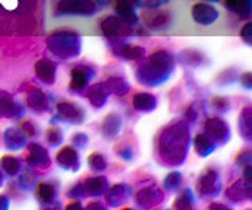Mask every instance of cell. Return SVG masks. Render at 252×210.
<instances>
[{"instance_id": "4", "label": "cell", "mask_w": 252, "mask_h": 210, "mask_svg": "<svg viewBox=\"0 0 252 210\" xmlns=\"http://www.w3.org/2000/svg\"><path fill=\"white\" fill-rule=\"evenodd\" d=\"M98 10L99 6L94 0H60L54 16H93Z\"/></svg>"}, {"instance_id": "50", "label": "cell", "mask_w": 252, "mask_h": 210, "mask_svg": "<svg viewBox=\"0 0 252 210\" xmlns=\"http://www.w3.org/2000/svg\"><path fill=\"white\" fill-rule=\"evenodd\" d=\"M94 2H96L98 6H106L107 3H110V0H94Z\"/></svg>"}, {"instance_id": "1", "label": "cell", "mask_w": 252, "mask_h": 210, "mask_svg": "<svg viewBox=\"0 0 252 210\" xmlns=\"http://www.w3.org/2000/svg\"><path fill=\"white\" fill-rule=\"evenodd\" d=\"M189 147H191V133L185 120L172 122L165 127L158 139V155L164 165L178 168L186 161Z\"/></svg>"}, {"instance_id": "15", "label": "cell", "mask_w": 252, "mask_h": 210, "mask_svg": "<svg viewBox=\"0 0 252 210\" xmlns=\"http://www.w3.org/2000/svg\"><path fill=\"white\" fill-rule=\"evenodd\" d=\"M82 183V190H84V196L89 198H101L104 196L106 191L109 190V180L102 175H93L85 178L81 182Z\"/></svg>"}, {"instance_id": "43", "label": "cell", "mask_w": 252, "mask_h": 210, "mask_svg": "<svg viewBox=\"0 0 252 210\" xmlns=\"http://www.w3.org/2000/svg\"><path fill=\"white\" fill-rule=\"evenodd\" d=\"M213 105H215L216 109L222 111V112L228 111V101L225 98H215V100H213Z\"/></svg>"}, {"instance_id": "21", "label": "cell", "mask_w": 252, "mask_h": 210, "mask_svg": "<svg viewBox=\"0 0 252 210\" xmlns=\"http://www.w3.org/2000/svg\"><path fill=\"white\" fill-rule=\"evenodd\" d=\"M3 144L8 150L18 152L24 149L27 144V138L24 136V133L19 128H6L3 133Z\"/></svg>"}, {"instance_id": "6", "label": "cell", "mask_w": 252, "mask_h": 210, "mask_svg": "<svg viewBox=\"0 0 252 210\" xmlns=\"http://www.w3.org/2000/svg\"><path fill=\"white\" fill-rule=\"evenodd\" d=\"M205 135H207L213 142L218 145H224L230 141V127L222 117H210L205 122Z\"/></svg>"}, {"instance_id": "28", "label": "cell", "mask_w": 252, "mask_h": 210, "mask_svg": "<svg viewBox=\"0 0 252 210\" xmlns=\"http://www.w3.org/2000/svg\"><path fill=\"white\" fill-rule=\"evenodd\" d=\"M225 199H228L232 204H240L244 199H249L246 188H244V183L243 180H236L235 183H232L228 188L225 190Z\"/></svg>"}, {"instance_id": "23", "label": "cell", "mask_w": 252, "mask_h": 210, "mask_svg": "<svg viewBox=\"0 0 252 210\" xmlns=\"http://www.w3.org/2000/svg\"><path fill=\"white\" fill-rule=\"evenodd\" d=\"M122 127H123V120L118 114L112 112L106 115V119L102 120L101 123V133L106 139H114L118 136V133L122 131Z\"/></svg>"}, {"instance_id": "17", "label": "cell", "mask_w": 252, "mask_h": 210, "mask_svg": "<svg viewBox=\"0 0 252 210\" xmlns=\"http://www.w3.org/2000/svg\"><path fill=\"white\" fill-rule=\"evenodd\" d=\"M35 74L41 82L52 85L55 82V76H57V64L51 59H39L35 64Z\"/></svg>"}, {"instance_id": "22", "label": "cell", "mask_w": 252, "mask_h": 210, "mask_svg": "<svg viewBox=\"0 0 252 210\" xmlns=\"http://www.w3.org/2000/svg\"><path fill=\"white\" fill-rule=\"evenodd\" d=\"M35 196L41 206H44V207L52 206L55 198H57V185L52 183V182L38 183L36 188H35Z\"/></svg>"}, {"instance_id": "5", "label": "cell", "mask_w": 252, "mask_h": 210, "mask_svg": "<svg viewBox=\"0 0 252 210\" xmlns=\"http://www.w3.org/2000/svg\"><path fill=\"white\" fill-rule=\"evenodd\" d=\"M222 190V182H220L219 173L215 169H207L197 180V194L200 198H216Z\"/></svg>"}, {"instance_id": "3", "label": "cell", "mask_w": 252, "mask_h": 210, "mask_svg": "<svg viewBox=\"0 0 252 210\" xmlns=\"http://www.w3.org/2000/svg\"><path fill=\"white\" fill-rule=\"evenodd\" d=\"M47 48L59 59L69 60L81 54L82 40L73 30L59 29L47 36Z\"/></svg>"}, {"instance_id": "45", "label": "cell", "mask_w": 252, "mask_h": 210, "mask_svg": "<svg viewBox=\"0 0 252 210\" xmlns=\"http://www.w3.org/2000/svg\"><path fill=\"white\" fill-rule=\"evenodd\" d=\"M252 74L251 73H244L243 76H241V84L244 85V89H248V90H251L252 89Z\"/></svg>"}, {"instance_id": "12", "label": "cell", "mask_w": 252, "mask_h": 210, "mask_svg": "<svg viewBox=\"0 0 252 210\" xmlns=\"http://www.w3.org/2000/svg\"><path fill=\"white\" fill-rule=\"evenodd\" d=\"M26 161L30 168H36V169H47L51 166V157L47 153L46 147H43L38 142L29 144Z\"/></svg>"}, {"instance_id": "35", "label": "cell", "mask_w": 252, "mask_h": 210, "mask_svg": "<svg viewBox=\"0 0 252 210\" xmlns=\"http://www.w3.org/2000/svg\"><path fill=\"white\" fill-rule=\"evenodd\" d=\"M46 141L47 144H49L51 147H59L62 145L63 142V133H62V130L57 128V127H52L46 131Z\"/></svg>"}, {"instance_id": "48", "label": "cell", "mask_w": 252, "mask_h": 210, "mask_svg": "<svg viewBox=\"0 0 252 210\" xmlns=\"http://www.w3.org/2000/svg\"><path fill=\"white\" fill-rule=\"evenodd\" d=\"M65 209H68V210H71V209H82V204H81V202H79V201H76V202H69V204L65 207Z\"/></svg>"}, {"instance_id": "11", "label": "cell", "mask_w": 252, "mask_h": 210, "mask_svg": "<svg viewBox=\"0 0 252 210\" xmlns=\"http://www.w3.org/2000/svg\"><path fill=\"white\" fill-rule=\"evenodd\" d=\"M136 204L142 209H150V207H155V206H159L161 202L164 201V193L162 190H159L155 183L152 185H147L144 188H140L136 196Z\"/></svg>"}, {"instance_id": "37", "label": "cell", "mask_w": 252, "mask_h": 210, "mask_svg": "<svg viewBox=\"0 0 252 210\" xmlns=\"http://www.w3.org/2000/svg\"><path fill=\"white\" fill-rule=\"evenodd\" d=\"M21 178H19V182H21V186L22 188H26V190H30L32 186H33L35 183H36V180H35V175L32 174V173H29V171H26V173H22L21 171Z\"/></svg>"}, {"instance_id": "47", "label": "cell", "mask_w": 252, "mask_h": 210, "mask_svg": "<svg viewBox=\"0 0 252 210\" xmlns=\"http://www.w3.org/2000/svg\"><path fill=\"white\" fill-rule=\"evenodd\" d=\"M208 209H211V210H227V209H230V207H227V206H224V204H215V202H213V204H210V207Z\"/></svg>"}, {"instance_id": "18", "label": "cell", "mask_w": 252, "mask_h": 210, "mask_svg": "<svg viewBox=\"0 0 252 210\" xmlns=\"http://www.w3.org/2000/svg\"><path fill=\"white\" fill-rule=\"evenodd\" d=\"M131 188L126 183H117L106 191V204L109 207H120L128 201Z\"/></svg>"}, {"instance_id": "33", "label": "cell", "mask_w": 252, "mask_h": 210, "mask_svg": "<svg viewBox=\"0 0 252 210\" xmlns=\"http://www.w3.org/2000/svg\"><path fill=\"white\" fill-rule=\"evenodd\" d=\"M183 185V175L178 171H170L164 178V188L170 193H177Z\"/></svg>"}, {"instance_id": "41", "label": "cell", "mask_w": 252, "mask_h": 210, "mask_svg": "<svg viewBox=\"0 0 252 210\" xmlns=\"http://www.w3.org/2000/svg\"><path fill=\"white\" fill-rule=\"evenodd\" d=\"M240 36L243 38L244 41H246L248 44H251L252 43V22H246L243 27H241V30H240Z\"/></svg>"}, {"instance_id": "13", "label": "cell", "mask_w": 252, "mask_h": 210, "mask_svg": "<svg viewBox=\"0 0 252 210\" xmlns=\"http://www.w3.org/2000/svg\"><path fill=\"white\" fill-rule=\"evenodd\" d=\"M55 163L65 171H73L77 173L81 169V158H79V152L74 149V145H65L59 150Z\"/></svg>"}, {"instance_id": "27", "label": "cell", "mask_w": 252, "mask_h": 210, "mask_svg": "<svg viewBox=\"0 0 252 210\" xmlns=\"http://www.w3.org/2000/svg\"><path fill=\"white\" fill-rule=\"evenodd\" d=\"M194 150L197 152V155L199 157H202V158H205V157H208V155H211L213 152L216 150V144L211 141V139L207 136V135H197L195 138H194Z\"/></svg>"}, {"instance_id": "2", "label": "cell", "mask_w": 252, "mask_h": 210, "mask_svg": "<svg viewBox=\"0 0 252 210\" xmlns=\"http://www.w3.org/2000/svg\"><path fill=\"white\" fill-rule=\"evenodd\" d=\"M173 71H175V59L169 51L162 49L142 60L136 70V77L140 84L156 87L167 82Z\"/></svg>"}, {"instance_id": "38", "label": "cell", "mask_w": 252, "mask_h": 210, "mask_svg": "<svg viewBox=\"0 0 252 210\" xmlns=\"http://www.w3.org/2000/svg\"><path fill=\"white\" fill-rule=\"evenodd\" d=\"M117 155L120 157L122 160H126V161H131L132 157H134V152L132 149L128 145V144H122L120 147L117 149Z\"/></svg>"}, {"instance_id": "40", "label": "cell", "mask_w": 252, "mask_h": 210, "mask_svg": "<svg viewBox=\"0 0 252 210\" xmlns=\"http://www.w3.org/2000/svg\"><path fill=\"white\" fill-rule=\"evenodd\" d=\"M251 150H243L238 153V158H236V165H238L240 168H244V166H249L252 163V157H251Z\"/></svg>"}, {"instance_id": "9", "label": "cell", "mask_w": 252, "mask_h": 210, "mask_svg": "<svg viewBox=\"0 0 252 210\" xmlns=\"http://www.w3.org/2000/svg\"><path fill=\"white\" fill-rule=\"evenodd\" d=\"M26 114V106L16 101L10 93L0 90V117H6L10 120H19Z\"/></svg>"}, {"instance_id": "30", "label": "cell", "mask_w": 252, "mask_h": 210, "mask_svg": "<svg viewBox=\"0 0 252 210\" xmlns=\"http://www.w3.org/2000/svg\"><path fill=\"white\" fill-rule=\"evenodd\" d=\"M104 85H106V89L109 90L110 95L114 93V95L122 97L129 90V84L125 77H109V79L104 82Z\"/></svg>"}, {"instance_id": "36", "label": "cell", "mask_w": 252, "mask_h": 210, "mask_svg": "<svg viewBox=\"0 0 252 210\" xmlns=\"http://www.w3.org/2000/svg\"><path fill=\"white\" fill-rule=\"evenodd\" d=\"M19 130L24 133V136L26 138H35V136H38V128H36V125L32 120H22L21 123H19Z\"/></svg>"}, {"instance_id": "16", "label": "cell", "mask_w": 252, "mask_h": 210, "mask_svg": "<svg viewBox=\"0 0 252 210\" xmlns=\"http://www.w3.org/2000/svg\"><path fill=\"white\" fill-rule=\"evenodd\" d=\"M57 112L62 120H66L71 123H82L85 119V112L79 105L71 103V101H59L57 103Z\"/></svg>"}, {"instance_id": "49", "label": "cell", "mask_w": 252, "mask_h": 210, "mask_svg": "<svg viewBox=\"0 0 252 210\" xmlns=\"http://www.w3.org/2000/svg\"><path fill=\"white\" fill-rule=\"evenodd\" d=\"M87 209H104V207H102L101 202H90V204H87Z\"/></svg>"}, {"instance_id": "24", "label": "cell", "mask_w": 252, "mask_h": 210, "mask_svg": "<svg viewBox=\"0 0 252 210\" xmlns=\"http://www.w3.org/2000/svg\"><path fill=\"white\" fill-rule=\"evenodd\" d=\"M132 106L137 112H152L158 106V98L148 92H140L134 95Z\"/></svg>"}, {"instance_id": "14", "label": "cell", "mask_w": 252, "mask_h": 210, "mask_svg": "<svg viewBox=\"0 0 252 210\" xmlns=\"http://www.w3.org/2000/svg\"><path fill=\"white\" fill-rule=\"evenodd\" d=\"M26 105L35 114H43L46 111H49V98L38 87L29 89V92L26 93Z\"/></svg>"}, {"instance_id": "51", "label": "cell", "mask_w": 252, "mask_h": 210, "mask_svg": "<svg viewBox=\"0 0 252 210\" xmlns=\"http://www.w3.org/2000/svg\"><path fill=\"white\" fill-rule=\"evenodd\" d=\"M5 183V174L2 173V169H0V186H3Z\"/></svg>"}, {"instance_id": "19", "label": "cell", "mask_w": 252, "mask_h": 210, "mask_svg": "<svg viewBox=\"0 0 252 210\" xmlns=\"http://www.w3.org/2000/svg\"><path fill=\"white\" fill-rule=\"evenodd\" d=\"M136 2L134 0H115L114 11L117 16H120L129 26H134L139 22V16L136 14Z\"/></svg>"}, {"instance_id": "8", "label": "cell", "mask_w": 252, "mask_h": 210, "mask_svg": "<svg viewBox=\"0 0 252 210\" xmlns=\"http://www.w3.org/2000/svg\"><path fill=\"white\" fill-rule=\"evenodd\" d=\"M96 71L94 68L89 67V65H76L71 68V77H69V90L79 93L84 92L87 87H89V82L94 77Z\"/></svg>"}, {"instance_id": "44", "label": "cell", "mask_w": 252, "mask_h": 210, "mask_svg": "<svg viewBox=\"0 0 252 210\" xmlns=\"http://www.w3.org/2000/svg\"><path fill=\"white\" fill-rule=\"evenodd\" d=\"M197 117H199V114H197L194 111L192 106H189L188 109L185 111V122H189V123H194L197 120Z\"/></svg>"}, {"instance_id": "46", "label": "cell", "mask_w": 252, "mask_h": 210, "mask_svg": "<svg viewBox=\"0 0 252 210\" xmlns=\"http://www.w3.org/2000/svg\"><path fill=\"white\" fill-rule=\"evenodd\" d=\"M8 207H10V198L0 194V210H6Z\"/></svg>"}, {"instance_id": "26", "label": "cell", "mask_w": 252, "mask_h": 210, "mask_svg": "<svg viewBox=\"0 0 252 210\" xmlns=\"http://www.w3.org/2000/svg\"><path fill=\"white\" fill-rule=\"evenodd\" d=\"M224 6L235 14H238L241 19L251 18V0H224Z\"/></svg>"}, {"instance_id": "10", "label": "cell", "mask_w": 252, "mask_h": 210, "mask_svg": "<svg viewBox=\"0 0 252 210\" xmlns=\"http://www.w3.org/2000/svg\"><path fill=\"white\" fill-rule=\"evenodd\" d=\"M191 16L199 26H211L219 19V11L210 2H197L191 10Z\"/></svg>"}, {"instance_id": "31", "label": "cell", "mask_w": 252, "mask_h": 210, "mask_svg": "<svg viewBox=\"0 0 252 210\" xmlns=\"http://www.w3.org/2000/svg\"><path fill=\"white\" fill-rule=\"evenodd\" d=\"M87 165H89L90 171L94 174H101L104 173L107 169V160L102 153L99 152H93L89 155V158H87Z\"/></svg>"}, {"instance_id": "42", "label": "cell", "mask_w": 252, "mask_h": 210, "mask_svg": "<svg viewBox=\"0 0 252 210\" xmlns=\"http://www.w3.org/2000/svg\"><path fill=\"white\" fill-rule=\"evenodd\" d=\"M68 196H69L71 199H81V198H84L82 183H77V185H74L73 188H71V190L68 191Z\"/></svg>"}, {"instance_id": "29", "label": "cell", "mask_w": 252, "mask_h": 210, "mask_svg": "<svg viewBox=\"0 0 252 210\" xmlns=\"http://www.w3.org/2000/svg\"><path fill=\"white\" fill-rule=\"evenodd\" d=\"M238 128H240L241 136L249 142L252 139V111H251L249 106L244 107V109L241 111V114H240Z\"/></svg>"}, {"instance_id": "25", "label": "cell", "mask_w": 252, "mask_h": 210, "mask_svg": "<svg viewBox=\"0 0 252 210\" xmlns=\"http://www.w3.org/2000/svg\"><path fill=\"white\" fill-rule=\"evenodd\" d=\"M0 169H2V173L5 175L16 177L22 171V160L18 157H13V155H3L0 158Z\"/></svg>"}, {"instance_id": "20", "label": "cell", "mask_w": 252, "mask_h": 210, "mask_svg": "<svg viewBox=\"0 0 252 210\" xmlns=\"http://www.w3.org/2000/svg\"><path fill=\"white\" fill-rule=\"evenodd\" d=\"M87 92V98H89V101L92 103L93 107H96V109H99V107H102L109 100V90L106 89L104 82H99V84H93L90 85V87L85 89Z\"/></svg>"}, {"instance_id": "39", "label": "cell", "mask_w": 252, "mask_h": 210, "mask_svg": "<svg viewBox=\"0 0 252 210\" xmlns=\"http://www.w3.org/2000/svg\"><path fill=\"white\" fill-rule=\"evenodd\" d=\"M71 142H73V145L77 147V149H84V147L89 144V136L85 133H76L71 138Z\"/></svg>"}, {"instance_id": "34", "label": "cell", "mask_w": 252, "mask_h": 210, "mask_svg": "<svg viewBox=\"0 0 252 210\" xmlns=\"http://www.w3.org/2000/svg\"><path fill=\"white\" fill-rule=\"evenodd\" d=\"M145 24L148 29H164L165 26L169 24V16L164 13L155 14V16L145 18Z\"/></svg>"}, {"instance_id": "32", "label": "cell", "mask_w": 252, "mask_h": 210, "mask_svg": "<svg viewBox=\"0 0 252 210\" xmlns=\"http://www.w3.org/2000/svg\"><path fill=\"white\" fill-rule=\"evenodd\" d=\"M195 206V199H194V194L191 191V188H185L181 191L177 199L173 201V209H194Z\"/></svg>"}, {"instance_id": "7", "label": "cell", "mask_w": 252, "mask_h": 210, "mask_svg": "<svg viewBox=\"0 0 252 210\" xmlns=\"http://www.w3.org/2000/svg\"><path fill=\"white\" fill-rule=\"evenodd\" d=\"M99 27L102 30L109 40L112 38H126V36H131L132 32V26H129L128 22H125L120 16H107L99 22Z\"/></svg>"}]
</instances>
